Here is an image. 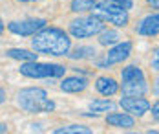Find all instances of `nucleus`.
I'll use <instances>...</instances> for the list:
<instances>
[{
  "instance_id": "obj_12",
  "label": "nucleus",
  "mask_w": 159,
  "mask_h": 134,
  "mask_svg": "<svg viewBox=\"0 0 159 134\" xmlns=\"http://www.w3.org/2000/svg\"><path fill=\"white\" fill-rule=\"evenodd\" d=\"M95 90L101 96H104V98H111V96H115L119 92V83L113 77L101 75V77H97V81H95Z\"/></svg>"
},
{
  "instance_id": "obj_10",
  "label": "nucleus",
  "mask_w": 159,
  "mask_h": 134,
  "mask_svg": "<svg viewBox=\"0 0 159 134\" xmlns=\"http://www.w3.org/2000/svg\"><path fill=\"white\" fill-rule=\"evenodd\" d=\"M86 88H88V79L80 77V75L64 77L62 83H61V90L66 94H79V92H84Z\"/></svg>"
},
{
  "instance_id": "obj_8",
  "label": "nucleus",
  "mask_w": 159,
  "mask_h": 134,
  "mask_svg": "<svg viewBox=\"0 0 159 134\" xmlns=\"http://www.w3.org/2000/svg\"><path fill=\"white\" fill-rule=\"evenodd\" d=\"M46 24H48L46 18H26V20H13V22H9L7 30L13 35H18V37H31L40 28H44Z\"/></svg>"
},
{
  "instance_id": "obj_6",
  "label": "nucleus",
  "mask_w": 159,
  "mask_h": 134,
  "mask_svg": "<svg viewBox=\"0 0 159 134\" xmlns=\"http://www.w3.org/2000/svg\"><path fill=\"white\" fill-rule=\"evenodd\" d=\"M104 28H106L104 20H101L97 15H88V17H79L71 20L68 35H71L75 39H88V37H93L99 31H102Z\"/></svg>"
},
{
  "instance_id": "obj_13",
  "label": "nucleus",
  "mask_w": 159,
  "mask_h": 134,
  "mask_svg": "<svg viewBox=\"0 0 159 134\" xmlns=\"http://www.w3.org/2000/svg\"><path fill=\"white\" fill-rule=\"evenodd\" d=\"M106 123L111 127H117V129H132L135 125V119L128 112H113L111 110V114L106 116Z\"/></svg>"
},
{
  "instance_id": "obj_15",
  "label": "nucleus",
  "mask_w": 159,
  "mask_h": 134,
  "mask_svg": "<svg viewBox=\"0 0 159 134\" xmlns=\"http://www.w3.org/2000/svg\"><path fill=\"white\" fill-rule=\"evenodd\" d=\"M71 50V48H70ZM95 48H92V46H77L75 50H71V51H68L66 55L70 57V59H73V61H82V59H93L95 57Z\"/></svg>"
},
{
  "instance_id": "obj_17",
  "label": "nucleus",
  "mask_w": 159,
  "mask_h": 134,
  "mask_svg": "<svg viewBox=\"0 0 159 134\" xmlns=\"http://www.w3.org/2000/svg\"><path fill=\"white\" fill-rule=\"evenodd\" d=\"M90 108L93 110V114H101V112H111L115 110V103L111 99H95L90 103Z\"/></svg>"
},
{
  "instance_id": "obj_11",
  "label": "nucleus",
  "mask_w": 159,
  "mask_h": 134,
  "mask_svg": "<svg viewBox=\"0 0 159 134\" xmlns=\"http://www.w3.org/2000/svg\"><path fill=\"white\" fill-rule=\"evenodd\" d=\"M135 31L143 37H156L159 33V15L157 13H152L148 17H144L139 26L135 28Z\"/></svg>"
},
{
  "instance_id": "obj_14",
  "label": "nucleus",
  "mask_w": 159,
  "mask_h": 134,
  "mask_svg": "<svg viewBox=\"0 0 159 134\" xmlns=\"http://www.w3.org/2000/svg\"><path fill=\"white\" fill-rule=\"evenodd\" d=\"M6 55L11 57V59H16V61H22V63L37 61V57H39L37 51H30V50H24V48H11V50L6 51Z\"/></svg>"
},
{
  "instance_id": "obj_24",
  "label": "nucleus",
  "mask_w": 159,
  "mask_h": 134,
  "mask_svg": "<svg viewBox=\"0 0 159 134\" xmlns=\"http://www.w3.org/2000/svg\"><path fill=\"white\" fill-rule=\"evenodd\" d=\"M2 132H7V127H6L4 123H0V134H2Z\"/></svg>"
},
{
  "instance_id": "obj_3",
  "label": "nucleus",
  "mask_w": 159,
  "mask_h": 134,
  "mask_svg": "<svg viewBox=\"0 0 159 134\" xmlns=\"http://www.w3.org/2000/svg\"><path fill=\"white\" fill-rule=\"evenodd\" d=\"M119 90L123 96H144L148 90V84H146V77H144L143 70L135 65L123 68Z\"/></svg>"
},
{
  "instance_id": "obj_25",
  "label": "nucleus",
  "mask_w": 159,
  "mask_h": 134,
  "mask_svg": "<svg viewBox=\"0 0 159 134\" xmlns=\"http://www.w3.org/2000/svg\"><path fill=\"white\" fill-rule=\"evenodd\" d=\"M4 28H6V26H4V20H2V18H0V35L4 33Z\"/></svg>"
},
{
  "instance_id": "obj_21",
  "label": "nucleus",
  "mask_w": 159,
  "mask_h": 134,
  "mask_svg": "<svg viewBox=\"0 0 159 134\" xmlns=\"http://www.w3.org/2000/svg\"><path fill=\"white\" fill-rule=\"evenodd\" d=\"M152 116H154L156 121L159 119V103H154V107H152Z\"/></svg>"
},
{
  "instance_id": "obj_20",
  "label": "nucleus",
  "mask_w": 159,
  "mask_h": 134,
  "mask_svg": "<svg viewBox=\"0 0 159 134\" xmlns=\"http://www.w3.org/2000/svg\"><path fill=\"white\" fill-rule=\"evenodd\" d=\"M106 2H113V4H117L125 9H132V6H134V0H106Z\"/></svg>"
},
{
  "instance_id": "obj_23",
  "label": "nucleus",
  "mask_w": 159,
  "mask_h": 134,
  "mask_svg": "<svg viewBox=\"0 0 159 134\" xmlns=\"http://www.w3.org/2000/svg\"><path fill=\"white\" fill-rule=\"evenodd\" d=\"M146 2H148V4H150L152 7H156V9H157V6H159V0H146Z\"/></svg>"
},
{
  "instance_id": "obj_9",
  "label": "nucleus",
  "mask_w": 159,
  "mask_h": 134,
  "mask_svg": "<svg viewBox=\"0 0 159 134\" xmlns=\"http://www.w3.org/2000/svg\"><path fill=\"white\" fill-rule=\"evenodd\" d=\"M119 105L130 116H137V117L144 116L150 110V101L144 99L143 96H125V98H121Z\"/></svg>"
},
{
  "instance_id": "obj_1",
  "label": "nucleus",
  "mask_w": 159,
  "mask_h": 134,
  "mask_svg": "<svg viewBox=\"0 0 159 134\" xmlns=\"http://www.w3.org/2000/svg\"><path fill=\"white\" fill-rule=\"evenodd\" d=\"M31 37V48L37 53L61 57V55H66L71 48V39L68 31L55 28V26H44Z\"/></svg>"
},
{
  "instance_id": "obj_19",
  "label": "nucleus",
  "mask_w": 159,
  "mask_h": 134,
  "mask_svg": "<svg viewBox=\"0 0 159 134\" xmlns=\"http://www.w3.org/2000/svg\"><path fill=\"white\" fill-rule=\"evenodd\" d=\"M55 134H90L92 131L84 125H68V127H61L57 131H53Z\"/></svg>"
},
{
  "instance_id": "obj_5",
  "label": "nucleus",
  "mask_w": 159,
  "mask_h": 134,
  "mask_svg": "<svg viewBox=\"0 0 159 134\" xmlns=\"http://www.w3.org/2000/svg\"><path fill=\"white\" fill-rule=\"evenodd\" d=\"M92 11H93V15H97L101 20L110 22V24L117 26V28H125L128 24V20H130L128 9L117 6V4H113V2H106V0H102V2H99V4L95 2L93 7H92Z\"/></svg>"
},
{
  "instance_id": "obj_4",
  "label": "nucleus",
  "mask_w": 159,
  "mask_h": 134,
  "mask_svg": "<svg viewBox=\"0 0 159 134\" xmlns=\"http://www.w3.org/2000/svg\"><path fill=\"white\" fill-rule=\"evenodd\" d=\"M20 74L30 79H57L64 77L66 68L62 65H51V63H39V61H28L20 65Z\"/></svg>"
},
{
  "instance_id": "obj_7",
  "label": "nucleus",
  "mask_w": 159,
  "mask_h": 134,
  "mask_svg": "<svg viewBox=\"0 0 159 134\" xmlns=\"http://www.w3.org/2000/svg\"><path fill=\"white\" fill-rule=\"evenodd\" d=\"M132 48H134V44L130 41H123V42L119 41V42H115L108 50V53L104 55V59L97 61V66L108 68V66H113V65H119V63L126 61L128 57H130V53H132Z\"/></svg>"
},
{
  "instance_id": "obj_18",
  "label": "nucleus",
  "mask_w": 159,
  "mask_h": 134,
  "mask_svg": "<svg viewBox=\"0 0 159 134\" xmlns=\"http://www.w3.org/2000/svg\"><path fill=\"white\" fill-rule=\"evenodd\" d=\"M97 0H71L70 4V9L73 13H86V11H92L93 4Z\"/></svg>"
},
{
  "instance_id": "obj_27",
  "label": "nucleus",
  "mask_w": 159,
  "mask_h": 134,
  "mask_svg": "<svg viewBox=\"0 0 159 134\" xmlns=\"http://www.w3.org/2000/svg\"><path fill=\"white\" fill-rule=\"evenodd\" d=\"M18 2H24V4H28V2H40V0H18Z\"/></svg>"
},
{
  "instance_id": "obj_26",
  "label": "nucleus",
  "mask_w": 159,
  "mask_h": 134,
  "mask_svg": "<svg viewBox=\"0 0 159 134\" xmlns=\"http://www.w3.org/2000/svg\"><path fill=\"white\" fill-rule=\"evenodd\" d=\"M157 66H159V61H157V57L154 59V70H157Z\"/></svg>"
},
{
  "instance_id": "obj_22",
  "label": "nucleus",
  "mask_w": 159,
  "mask_h": 134,
  "mask_svg": "<svg viewBox=\"0 0 159 134\" xmlns=\"http://www.w3.org/2000/svg\"><path fill=\"white\" fill-rule=\"evenodd\" d=\"M4 101H6V90H4V88H0V105H2Z\"/></svg>"
},
{
  "instance_id": "obj_2",
  "label": "nucleus",
  "mask_w": 159,
  "mask_h": 134,
  "mask_svg": "<svg viewBox=\"0 0 159 134\" xmlns=\"http://www.w3.org/2000/svg\"><path fill=\"white\" fill-rule=\"evenodd\" d=\"M16 103L22 110H26L30 114H42V112L55 110V103L48 98V92L39 86L22 88L16 96Z\"/></svg>"
},
{
  "instance_id": "obj_16",
  "label": "nucleus",
  "mask_w": 159,
  "mask_h": 134,
  "mask_svg": "<svg viewBox=\"0 0 159 134\" xmlns=\"http://www.w3.org/2000/svg\"><path fill=\"white\" fill-rule=\"evenodd\" d=\"M99 44L101 46H113L115 42H119L121 41V35L119 31H115V30H102V31H99Z\"/></svg>"
}]
</instances>
